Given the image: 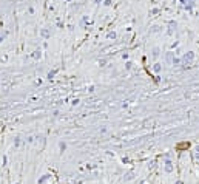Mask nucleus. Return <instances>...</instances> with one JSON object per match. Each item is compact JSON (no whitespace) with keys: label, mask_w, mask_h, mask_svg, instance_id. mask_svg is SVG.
Returning a JSON list of instances; mask_svg holds the SVG:
<instances>
[{"label":"nucleus","mask_w":199,"mask_h":184,"mask_svg":"<svg viewBox=\"0 0 199 184\" xmlns=\"http://www.w3.org/2000/svg\"><path fill=\"white\" fill-rule=\"evenodd\" d=\"M193 57H195V53H193V51H188V53H185V54H184V57H182V63H184L185 68H190V67H191Z\"/></svg>","instance_id":"1"},{"label":"nucleus","mask_w":199,"mask_h":184,"mask_svg":"<svg viewBox=\"0 0 199 184\" xmlns=\"http://www.w3.org/2000/svg\"><path fill=\"white\" fill-rule=\"evenodd\" d=\"M173 170V166H171V161H165V172H171Z\"/></svg>","instance_id":"2"},{"label":"nucleus","mask_w":199,"mask_h":184,"mask_svg":"<svg viewBox=\"0 0 199 184\" xmlns=\"http://www.w3.org/2000/svg\"><path fill=\"white\" fill-rule=\"evenodd\" d=\"M176 26H177V25H176V22H170V28H168V33L171 34V33H173L174 30H176Z\"/></svg>","instance_id":"3"},{"label":"nucleus","mask_w":199,"mask_h":184,"mask_svg":"<svg viewBox=\"0 0 199 184\" xmlns=\"http://www.w3.org/2000/svg\"><path fill=\"white\" fill-rule=\"evenodd\" d=\"M167 60H168L170 63H173V62H174V59H173V53H168V54H167Z\"/></svg>","instance_id":"4"},{"label":"nucleus","mask_w":199,"mask_h":184,"mask_svg":"<svg viewBox=\"0 0 199 184\" xmlns=\"http://www.w3.org/2000/svg\"><path fill=\"white\" fill-rule=\"evenodd\" d=\"M159 54V48H154V50H153V56H158Z\"/></svg>","instance_id":"5"},{"label":"nucleus","mask_w":199,"mask_h":184,"mask_svg":"<svg viewBox=\"0 0 199 184\" xmlns=\"http://www.w3.org/2000/svg\"><path fill=\"white\" fill-rule=\"evenodd\" d=\"M159 70H161V65H159V63H156V65H154V71H159Z\"/></svg>","instance_id":"6"},{"label":"nucleus","mask_w":199,"mask_h":184,"mask_svg":"<svg viewBox=\"0 0 199 184\" xmlns=\"http://www.w3.org/2000/svg\"><path fill=\"white\" fill-rule=\"evenodd\" d=\"M131 178H133V173H128V175H127V178H125V180L128 181V180H131Z\"/></svg>","instance_id":"7"},{"label":"nucleus","mask_w":199,"mask_h":184,"mask_svg":"<svg viewBox=\"0 0 199 184\" xmlns=\"http://www.w3.org/2000/svg\"><path fill=\"white\" fill-rule=\"evenodd\" d=\"M196 161H198V164H199V152L196 153Z\"/></svg>","instance_id":"8"}]
</instances>
